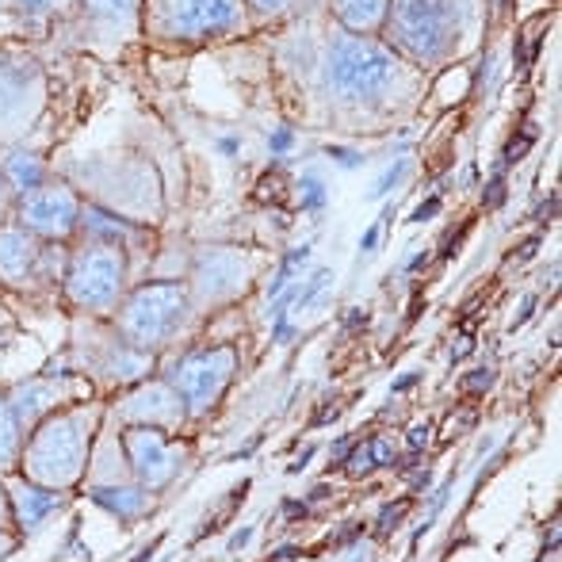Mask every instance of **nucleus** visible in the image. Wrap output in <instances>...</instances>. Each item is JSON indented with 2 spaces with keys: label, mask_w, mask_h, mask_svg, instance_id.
Returning <instances> with one entry per match:
<instances>
[{
  "label": "nucleus",
  "mask_w": 562,
  "mask_h": 562,
  "mask_svg": "<svg viewBox=\"0 0 562 562\" xmlns=\"http://www.w3.org/2000/svg\"><path fill=\"white\" fill-rule=\"evenodd\" d=\"M92 440L89 409H61L31 429V440L20 448L23 479L38 482L46 490H69L85 474Z\"/></svg>",
  "instance_id": "1"
},
{
  "label": "nucleus",
  "mask_w": 562,
  "mask_h": 562,
  "mask_svg": "<svg viewBox=\"0 0 562 562\" xmlns=\"http://www.w3.org/2000/svg\"><path fill=\"white\" fill-rule=\"evenodd\" d=\"M402 66L391 46L363 35H340L329 46L326 81L340 104H375L394 89Z\"/></svg>",
  "instance_id": "2"
},
{
  "label": "nucleus",
  "mask_w": 562,
  "mask_h": 562,
  "mask_svg": "<svg viewBox=\"0 0 562 562\" xmlns=\"http://www.w3.org/2000/svg\"><path fill=\"white\" fill-rule=\"evenodd\" d=\"M391 43L414 61H440L459 38L456 0H394Z\"/></svg>",
  "instance_id": "3"
},
{
  "label": "nucleus",
  "mask_w": 562,
  "mask_h": 562,
  "mask_svg": "<svg viewBox=\"0 0 562 562\" xmlns=\"http://www.w3.org/2000/svg\"><path fill=\"white\" fill-rule=\"evenodd\" d=\"M146 31L165 43H203L241 23L245 0H142Z\"/></svg>",
  "instance_id": "4"
},
{
  "label": "nucleus",
  "mask_w": 562,
  "mask_h": 562,
  "mask_svg": "<svg viewBox=\"0 0 562 562\" xmlns=\"http://www.w3.org/2000/svg\"><path fill=\"white\" fill-rule=\"evenodd\" d=\"M188 311V291L180 283H146L119 311V334L131 348H157L180 329Z\"/></svg>",
  "instance_id": "5"
},
{
  "label": "nucleus",
  "mask_w": 562,
  "mask_h": 562,
  "mask_svg": "<svg viewBox=\"0 0 562 562\" xmlns=\"http://www.w3.org/2000/svg\"><path fill=\"white\" fill-rule=\"evenodd\" d=\"M126 283V257L123 245L115 241H97L92 237L85 249L74 252L66 272V295L81 311H112L123 295Z\"/></svg>",
  "instance_id": "6"
},
{
  "label": "nucleus",
  "mask_w": 562,
  "mask_h": 562,
  "mask_svg": "<svg viewBox=\"0 0 562 562\" xmlns=\"http://www.w3.org/2000/svg\"><path fill=\"white\" fill-rule=\"evenodd\" d=\"M15 223L38 241H66L81 226V200L69 184H38L20 195L15 203Z\"/></svg>",
  "instance_id": "7"
},
{
  "label": "nucleus",
  "mask_w": 562,
  "mask_h": 562,
  "mask_svg": "<svg viewBox=\"0 0 562 562\" xmlns=\"http://www.w3.org/2000/svg\"><path fill=\"white\" fill-rule=\"evenodd\" d=\"M229 371H234V352L229 348L192 352L172 368L169 383L177 391V398L200 414V409H211V402L223 394V386L229 383Z\"/></svg>",
  "instance_id": "8"
},
{
  "label": "nucleus",
  "mask_w": 562,
  "mask_h": 562,
  "mask_svg": "<svg viewBox=\"0 0 562 562\" xmlns=\"http://www.w3.org/2000/svg\"><path fill=\"white\" fill-rule=\"evenodd\" d=\"M123 451L131 459L134 474L142 479V486L157 490L177 474V448L165 440L161 429H149V425H138L123 437Z\"/></svg>",
  "instance_id": "9"
},
{
  "label": "nucleus",
  "mask_w": 562,
  "mask_h": 562,
  "mask_svg": "<svg viewBox=\"0 0 562 562\" xmlns=\"http://www.w3.org/2000/svg\"><path fill=\"white\" fill-rule=\"evenodd\" d=\"M66 391H69V379H31V383L15 386L8 394V406H12L20 432H31L38 422L58 414V406L66 402Z\"/></svg>",
  "instance_id": "10"
},
{
  "label": "nucleus",
  "mask_w": 562,
  "mask_h": 562,
  "mask_svg": "<svg viewBox=\"0 0 562 562\" xmlns=\"http://www.w3.org/2000/svg\"><path fill=\"white\" fill-rule=\"evenodd\" d=\"M43 241L20 226H0V280L8 288H27L43 268Z\"/></svg>",
  "instance_id": "11"
},
{
  "label": "nucleus",
  "mask_w": 562,
  "mask_h": 562,
  "mask_svg": "<svg viewBox=\"0 0 562 562\" xmlns=\"http://www.w3.org/2000/svg\"><path fill=\"white\" fill-rule=\"evenodd\" d=\"M123 414L138 425H149V429H165V425H177L180 422V398L177 391L169 386H142L138 394L123 402Z\"/></svg>",
  "instance_id": "12"
},
{
  "label": "nucleus",
  "mask_w": 562,
  "mask_h": 562,
  "mask_svg": "<svg viewBox=\"0 0 562 562\" xmlns=\"http://www.w3.org/2000/svg\"><path fill=\"white\" fill-rule=\"evenodd\" d=\"M4 490H8V505H12V525H20V528H35L38 520L58 509V502H61L58 490H46L27 479L12 482V486H4Z\"/></svg>",
  "instance_id": "13"
},
{
  "label": "nucleus",
  "mask_w": 562,
  "mask_h": 562,
  "mask_svg": "<svg viewBox=\"0 0 562 562\" xmlns=\"http://www.w3.org/2000/svg\"><path fill=\"white\" fill-rule=\"evenodd\" d=\"M200 291L203 295H211V299H218V295H229V291H237V288H245V265H241V257L237 252H229V249H215V252H207V257L200 260Z\"/></svg>",
  "instance_id": "14"
},
{
  "label": "nucleus",
  "mask_w": 562,
  "mask_h": 562,
  "mask_svg": "<svg viewBox=\"0 0 562 562\" xmlns=\"http://www.w3.org/2000/svg\"><path fill=\"white\" fill-rule=\"evenodd\" d=\"M334 12L348 27V35H371L386 23L391 0H334Z\"/></svg>",
  "instance_id": "15"
},
{
  "label": "nucleus",
  "mask_w": 562,
  "mask_h": 562,
  "mask_svg": "<svg viewBox=\"0 0 562 562\" xmlns=\"http://www.w3.org/2000/svg\"><path fill=\"white\" fill-rule=\"evenodd\" d=\"M31 66H4L0 61V119H12L27 112V85H38Z\"/></svg>",
  "instance_id": "16"
},
{
  "label": "nucleus",
  "mask_w": 562,
  "mask_h": 562,
  "mask_svg": "<svg viewBox=\"0 0 562 562\" xmlns=\"http://www.w3.org/2000/svg\"><path fill=\"white\" fill-rule=\"evenodd\" d=\"M4 180L12 184V192L15 195H23V192H31V188H38L43 184V161H38L35 154H23V149H15V154H8V161H4Z\"/></svg>",
  "instance_id": "17"
},
{
  "label": "nucleus",
  "mask_w": 562,
  "mask_h": 562,
  "mask_svg": "<svg viewBox=\"0 0 562 562\" xmlns=\"http://www.w3.org/2000/svg\"><path fill=\"white\" fill-rule=\"evenodd\" d=\"M85 12L100 23H112V27H131L142 15V0H81Z\"/></svg>",
  "instance_id": "18"
},
{
  "label": "nucleus",
  "mask_w": 562,
  "mask_h": 562,
  "mask_svg": "<svg viewBox=\"0 0 562 562\" xmlns=\"http://www.w3.org/2000/svg\"><path fill=\"white\" fill-rule=\"evenodd\" d=\"M20 448H23V432L15 425L12 406H8V394H0V471H8L20 459Z\"/></svg>",
  "instance_id": "19"
},
{
  "label": "nucleus",
  "mask_w": 562,
  "mask_h": 562,
  "mask_svg": "<svg viewBox=\"0 0 562 562\" xmlns=\"http://www.w3.org/2000/svg\"><path fill=\"white\" fill-rule=\"evenodd\" d=\"M92 497H97L104 509L119 513L123 520H134L138 513H146V505H149V497L142 494V490H97Z\"/></svg>",
  "instance_id": "20"
},
{
  "label": "nucleus",
  "mask_w": 562,
  "mask_h": 562,
  "mask_svg": "<svg viewBox=\"0 0 562 562\" xmlns=\"http://www.w3.org/2000/svg\"><path fill=\"white\" fill-rule=\"evenodd\" d=\"M8 4L20 8V12H27V15H50V12L74 8V0H8Z\"/></svg>",
  "instance_id": "21"
},
{
  "label": "nucleus",
  "mask_w": 562,
  "mask_h": 562,
  "mask_svg": "<svg viewBox=\"0 0 562 562\" xmlns=\"http://www.w3.org/2000/svg\"><path fill=\"white\" fill-rule=\"evenodd\" d=\"M12 207H15V192H12V184L4 180V172H0V226L8 223V215H12Z\"/></svg>",
  "instance_id": "22"
},
{
  "label": "nucleus",
  "mask_w": 562,
  "mask_h": 562,
  "mask_svg": "<svg viewBox=\"0 0 562 562\" xmlns=\"http://www.w3.org/2000/svg\"><path fill=\"white\" fill-rule=\"evenodd\" d=\"M0 528H12V505H8V490H4V482H0Z\"/></svg>",
  "instance_id": "23"
},
{
  "label": "nucleus",
  "mask_w": 562,
  "mask_h": 562,
  "mask_svg": "<svg viewBox=\"0 0 562 562\" xmlns=\"http://www.w3.org/2000/svg\"><path fill=\"white\" fill-rule=\"evenodd\" d=\"M257 8H265V12H283V8L291 4V0H252Z\"/></svg>",
  "instance_id": "24"
},
{
  "label": "nucleus",
  "mask_w": 562,
  "mask_h": 562,
  "mask_svg": "<svg viewBox=\"0 0 562 562\" xmlns=\"http://www.w3.org/2000/svg\"><path fill=\"white\" fill-rule=\"evenodd\" d=\"M12 548H15V540H12V536H4V528H0V559H4Z\"/></svg>",
  "instance_id": "25"
},
{
  "label": "nucleus",
  "mask_w": 562,
  "mask_h": 562,
  "mask_svg": "<svg viewBox=\"0 0 562 562\" xmlns=\"http://www.w3.org/2000/svg\"><path fill=\"white\" fill-rule=\"evenodd\" d=\"M429 440V429H414V448H422Z\"/></svg>",
  "instance_id": "26"
},
{
  "label": "nucleus",
  "mask_w": 562,
  "mask_h": 562,
  "mask_svg": "<svg viewBox=\"0 0 562 562\" xmlns=\"http://www.w3.org/2000/svg\"><path fill=\"white\" fill-rule=\"evenodd\" d=\"M272 146H276V149H288V146H291V134H276Z\"/></svg>",
  "instance_id": "27"
},
{
  "label": "nucleus",
  "mask_w": 562,
  "mask_h": 562,
  "mask_svg": "<svg viewBox=\"0 0 562 562\" xmlns=\"http://www.w3.org/2000/svg\"><path fill=\"white\" fill-rule=\"evenodd\" d=\"M0 4H8V0H0Z\"/></svg>",
  "instance_id": "28"
}]
</instances>
